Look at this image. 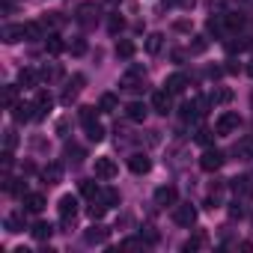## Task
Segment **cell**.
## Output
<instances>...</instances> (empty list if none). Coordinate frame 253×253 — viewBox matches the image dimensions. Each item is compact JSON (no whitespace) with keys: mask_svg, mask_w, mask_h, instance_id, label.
<instances>
[{"mask_svg":"<svg viewBox=\"0 0 253 253\" xmlns=\"http://www.w3.org/2000/svg\"><path fill=\"white\" fill-rule=\"evenodd\" d=\"M238 125H241V116H238L235 110H223V113L217 116V122H214V131H217L220 137H229V134L238 131Z\"/></svg>","mask_w":253,"mask_h":253,"instance_id":"1","label":"cell"},{"mask_svg":"<svg viewBox=\"0 0 253 253\" xmlns=\"http://www.w3.org/2000/svg\"><path fill=\"white\" fill-rule=\"evenodd\" d=\"M119 86H122V89H128V92H140V89H146V72H143V69H131L128 75L119 81Z\"/></svg>","mask_w":253,"mask_h":253,"instance_id":"2","label":"cell"},{"mask_svg":"<svg viewBox=\"0 0 253 253\" xmlns=\"http://www.w3.org/2000/svg\"><path fill=\"white\" fill-rule=\"evenodd\" d=\"M173 220H176L179 226L191 229V226L197 223V209H194L191 203H185V206H173Z\"/></svg>","mask_w":253,"mask_h":253,"instance_id":"3","label":"cell"},{"mask_svg":"<svg viewBox=\"0 0 253 253\" xmlns=\"http://www.w3.org/2000/svg\"><path fill=\"white\" fill-rule=\"evenodd\" d=\"M98 12H101V9H98L95 3H81V6H78V24H81V27H86V30H89V27H95Z\"/></svg>","mask_w":253,"mask_h":253,"instance_id":"4","label":"cell"},{"mask_svg":"<svg viewBox=\"0 0 253 253\" xmlns=\"http://www.w3.org/2000/svg\"><path fill=\"white\" fill-rule=\"evenodd\" d=\"M92 170H95V179H104V182H110V179L119 173V167H116L113 158H95Z\"/></svg>","mask_w":253,"mask_h":253,"instance_id":"5","label":"cell"},{"mask_svg":"<svg viewBox=\"0 0 253 253\" xmlns=\"http://www.w3.org/2000/svg\"><path fill=\"white\" fill-rule=\"evenodd\" d=\"M57 209H60V217H63V223L69 226L75 217H78V200L72 197V194H66V197H60V203H57Z\"/></svg>","mask_w":253,"mask_h":253,"instance_id":"6","label":"cell"},{"mask_svg":"<svg viewBox=\"0 0 253 253\" xmlns=\"http://www.w3.org/2000/svg\"><path fill=\"white\" fill-rule=\"evenodd\" d=\"M152 110L161 113V116H167V113L173 110V92H170V89H158V92L152 95Z\"/></svg>","mask_w":253,"mask_h":253,"instance_id":"7","label":"cell"},{"mask_svg":"<svg viewBox=\"0 0 253 253\" xmlns=\"http://www.w3.org/2000/svg\"><path fill=\"white\" fill-rule=\"evenodd\" d=\"M12 119L21 125V122H30V119H36V104H27V101H15L12 107Z\"/></svg>","mask_w":253,"mask_h":253,"instance_id":"8","label":"cell"},{"mask_svg":"<svg viewBox=\"0 0 253 253\" xmlns=\"http://www.w3.org/2000/svg\"><path fill=\"white\" fill-rule=\"evenodd\" d=\"M220 164H223V152H217V149H206L203 158H200V167H203L206 173H217Z\"/></svg>","mask_w":253,"mask_h":253,"instance_id":"9","label":"cell"},{"mask_svg":"<svg viewBox=\"0 0 253 253\" xmlns=\"http://www.w3.org/2000/svg\"><path fill=\"white\" fill-rule=\"evenodd\" d=\"M176 200H179V191H176L173 185H161V188L155 191V206H161V209L176 206Z\"/></svg>","mask_w":253,"mask_h":253,"instance_id":"10","label":"cell"},{"mask_svg":"<svg viewBox=\"0 0 253 253\" xmlns=\"http://www.w3.org/2000/svg\"><path fill=\"white\" fill-rule=\"evenodd\" d=\"M33 104H36V119H45V116H48V110L54 107V95H51L48 89H39Z\"/></svg>","mask_w":253,"mask_h":253,"instance_id":"11","label":"cell"},{"mask_svg":"<svg viewBox=\"0 0 253 253\" xmlns=\"http://www.w3.org/2000/svg\"><path fill=\"white\" fill-rule=\"evenodd\" d=\"M128 170H131V173H137V176H146V173L152 170V161H149L143 152H137V155H131V158H128Z\"/></svg>","mask_w":253,"mask_h":253,"instance_id":"12","label":"cell"},{"mask_svg":"<svg viewBox=\"0 0 253 253\" xmlns=\"http://www.w3.org/2000/svg\"><path fill=\"white\" fill-rule=\"evenodd\" d=\"M188 84H191V81H188V75H185V72H176V75H170V78L164 81V89H170V92L176 95V92H185V86H188Z\"/></svg>","mask_w":253,"mask_h":253,"instance_id":"13","label":"cell"},{"mask_svg":"<svg viewBox=\"0 0 253 253\" xmlns=\"http://www.w3.org/2000/svg\"><path fill=\"white\" fill-rule=\"evenodd\" d=\"M229 188L238 194V197H253V179L250 176H241V179H232Z\"/></svg>","mask_w":253,"mask_h":253,"instance_id":"14","label":"cell"},{"mask_svg":"<svg viewBox=\"0 0 253 253\" xmlns=\"http://www.w3.org/2000/svg\"><path fill=\"white\" fill-rule=\"evenodd\" d=\"M21 39H27V36H24V24H6V27H3V42L15 45V42H21Z\"/></svg>","mask_w":253,"mask_h":253,"instance_id":"15","label":"cell"},{"mask_svg":"<svg viewBox=\"0 0 253 253\" xmlns=\"http://www.w3.org/2000/svg\"><path fill=\"white\" fill-rule=\"evenodd\" d=\"M42 179H45L48 185H60V182H63V164H57V161L48 164V167L42 170Z\"/></svg>","mask_w":253,"mask_h":253,"instance_id":"16","label":"cell"},{"mask_svg":"<svg viewBox=\"0 0 253 253\" xmlns=\"http://www.w3.org/2000/svg\"><path fill=\"white\" fill-rule=\"evenodd\" d=\"M107 235H110V232H107L104 226H98V223H95V226H89V229L84 232L86 244H104V241H107Z\"/></svg>","mask_w":253,"mask_h":253,"instance_id":"17","label":"cell"},{"mask_svg":"<svg viewBox=\"0 0 253 253\" xmlns=\"http://www.w3.org/2000/svg\"><path fill=\"white\" fill-rule=\"evenodd\" d=\"M107 209H110V206H107V203H104L101 197H92V203H89V209H86V214H89L92 220H101V217L107 214Z\"/></svg>","mask_w":253,"mask_h":253,"instance_id":"18","label":"cell"},{"mask_svg":"<svg viewBox=\"0 0 253 253\" xmlns=\"http://www.w3.org/2000/svg\"><path fill=\"white\" fill-rule=\"evenodd\" d=\"M146 113H149V110H146V104H140V101H131L128 107H125V116H128L131 122H143Z\"/></svg>","mask_w":253,"mask_h":253,"instance_id":"19","label":"cell"},{"mask_svg":"<svg viewBox=\"0 0 253 253\" xmlns=\"http://www.w3.org/2000/svg\"><path fill=\"white\" fill-rule=\"evenodd\" d=\"M42 75L36 72V69H21L18 72V86H24V89H30V86H36V81H39Z\"/></svg>","mask_w":253,"mask_h":253,"instance_id":"20","label":"cell"},{"mask_svg":"<svg viewBox=\"0 0 253 253\" xmlns=\"http://www.w3.org/2000/svg\"><path fill=\"white\" fill-rule=\"evenodd\" d=\"M45 209V197L42 194H24V211H42Z\"/></svg>","mask_w":253,"mask_h":253,"instance_id":"21","label":"cell"},{"mask_svg":"<svg viewBox=\"0 0 253 253\" xmlns=\"http://www.w3.org/2000/svg\"><path fill=\"white\" fill-rule=\"evenodd\" d=\"M134 51H137V48H134L131 39H119V42H116V57H119V60H131Z\"/></svg>","mask_w":253,"mask_h":253,"instance_id":"22","label":"cell"},{"mask_svg":"<svg viewBox=\"0 0 253 253\" xmlns=\"http://www.w3.org/2000/svg\"><path fill=\"white\" fill-rule=\"evenodd\" d=\"M66 48H69V45H66V42H63V39H60L57 33L45 39V51H48V54H54V57H57V54H63Z\"/></svg>","mask_w":253,"mask_h":253,"instance_id":"23","label":"cell"},{"mask_svg":"<svg viewBox=\"0 0 253 253\" xmlns=\"http://www.w3.org/2000/svg\"><path fill=\"white\" fill-rule=\"evenodd\" d=\"M30 232H33V238H36V241H48V238H51V232H54V226H51V223H45V220H39V223H33V229H30Z\"/></svg>","mask_w":253,"mask_h":253,"instance_id":"24","label":"cell"},{"mask_svg":"<svg viewBox=\"0 0 253 253\" xmlns=\"http://www.w3.org/2000/svg\"><path fill=\"white\" fill-rule=\"evenodd\" d=\"M86 137H89V140H92V143H101V140H104V125H101V122H98V119H95V122H89V125H86Z\"/></svg>","mask_w":253,"mask_h":253,"instance_id":"25","label":"cell"},{"mask_svg":"<svg viewBox=\"0 0 253 253\" xmlns=\"http://www.w3.org/2000/svg\"><path fill=\"white\" fill-rule=\"evenodd\" d=\"M119 107V98L113 95V92H104L101 98H98V110H104V113H113Z\"/></svg>","mask_w":253,"mask_h":253,"instance_id":"26","label":"cell"},{"mask_svg":"<svg viewBox=\"0 0 253 253\" xmlns=\"http://www.w3.org/2000/svg\"><path fill=\"white\" fill-rule=\"evenodd\" d=\"M24 229V211H12L6 217V232H21Z\"/></svg>","mask_w":253,"mask_h":253,"instance_id":"27","label":"cell"},{"mask_svg":"<svg viewBox=\"0 0 253 253\" xmlns=\"http://www.w3.org/2000/svg\"><path fill=\"white\" fill-rule=\"evenodd\" d=\"M42 30H45V24H39V21H27V24H24V36H27L30 42L42 39Z\"/></svg>","mask_w":253,"mask_h":253,"instance_id":"28","label":"cell"},{"mask_svg":"<svg viewBox=\"0 0 253 253\" xmlns=\"http://www.w3.org/2000/svg\"><path fill=\"white\" fill-rule=\"evenodd\" d=\"M164 48V36L161 33H149L146 36V54H158Z\"/></svg>","mask_w":253,"mask_h":253,"instance_id":"29","label":"cell"},{"mask_svg":"<svg viewBox=\"0 0 253 253\" xmlns=\"http://www.w3.org/2000/svg\"><path fill=\"white\" fill-rule=\"evenodd\" d=\"M223 24H226V30H238V27H244V15L241 12H226Z\"/></svg>","mask_w":253,"mask_h":253,"instance_id":"30","label":"cell"},{"mask_svg":"<svg viewBox=\"0 0 253 253\" xmlns=\"http://www.w3.org/2000/svg\"><path fill=\"white\" fill-rule=\"evenodd\" d=\"M206 241H209L206 232H194V235L185 241V250H188V253H191V250H200V247H206Z\"/></svg>","mask_w":253,"mask_h":253,"instance_id":"31","label":"cell"},{"mask_svg":"<svg viewBox=\"0 0 253 253\" xmlns=\"http://www.w3.org/2000/svg\"><path fill=\"white\" fill-rule=\"evenodd\" d=\"M226 101H232V89H226V86H217V89L211 92V104H226Z\"/></svg>","mask_w":253,"mask_h":253,"instance_id":"32","label":"cell"},{"mask_svg":"<svg viewBox=\"0 0 253 253\" xmlns=\"http://www.w3.org/2000/svg\"><path fill=\"white\" fill-rule=\"evenodd\" d=\"M81 194L92 200V197H98V194H101V188H98V185H95L92 179H84V182H81Z\"/></svg>","mask_w":253,"mask_h":253,"instance_id":"33","label":"cell"},{"mask_svg":"<svg viewBox=\"0 0 253 253\" xmlns=\"http://www.w3.org/2000/svg\"><path fill=\"white\" fill-rule=\"evenodd\" d=\"M206 27H209V33H214V36H220V30L226 27V24H223V15H211V18L206 21Z\"/></svg>","mask_w":253,"mask_h":253,"instance_id":"34","label":"cell"},{"mask_svg":"<svg viewBox=\"0 0 253 253\" xmlns=\"http://www.w3.org/2000/svg\"><path fill=\"white\" fill-rule=\"evenodd\" d=\"M39 75H42V78H45V81L51 84V81H57V78H63V69H60V66H45V69H42Z\"/></svg>","mask_w":253,"mask_h":253,"instance_id":"35","label":"cell"},{"mask_svg":"<svg viewBox=\"0 0 253 253\" xmlns=\"http://www.w3.org/2000/svg\"><path fill=\"white\" fill-rule=\"evenodd\" d=\"M98 197H101V200H104L107 206H116V203H119V191H116V188H104V191H101Z\"/></svg>","mask_w":253,"mask_h":253,"instance_id":"36","label":"cell"},{"mask_svg":"<svg viewBox=\"0 0 253 253\" xmlns=\"http://www.w3.org/2000/svg\"><path fill=\"white\" fill-rule=\"evenodd\" d=\"M66 155H69V161H72V164H81V158H84V149L69 143V146H66Z\"/></svg>","mask_w":253,"mask_h":253,"instance_id":"37","label":"cell"},{"mask_svg":"<svg viewBox=\"0 0 253 253\" xmlns=\"http://www.w3.org/2000/svg\"><path fill=\"white\" fill-rule=\"evenodd\" d=\"M42 24H45V27H63V18H60V12H48Z\"/></svg>","mask_w":253,"mask_h":253,"instance_id":"38","label":"cell"},{"mask_svg":"<svg viewBox=\"0 0 253 253\" xmlns=\"http://www.w3.org/2000/svg\"><path fill=\"white\" fill-rule=\"evenodd\" d=\"M122 27H125V21H122V18H119V15H110V21H107V30H110V33H113V36H116V33H119V30H122Z\"/></svg>","mask_w":253,"mask_h":253,"instance_id":"39","label":"cell"},{"mask_svg":"<svg viewBox=\"0 0 253 253\" xmlns=\"http://www.w3.org/2000/svg\"><path fill=\"white\" fill-rule=\"evenodd\" d=\"M209 48V42H206V36H194V45H191V54H203Z\"/></svg>","mask_w":253,"mask_h":253,"instance_id":"40","label":"cell"},{"mask_svg":"<svg viewBox=\"0 0 253 253\" xmlns=\"http://www.w3.org/2000/svg\"><path fill=\"white\" fill-rule=\"evenodd\" d=\"M81 122H84V125L95 122V107H89V104H86V107H81Z\"/></svg>","mask_w":253,"mask_h":253,"instance_id":"41","label":"cell"},{"mask_svg":"<svg viewBox=\"0 0 253 253\" xmlns=\"http://www.w3.org/2000/svg\"><path fill=\"white\" fill-rule=\"evenodd\" d=\"M69 51H72L75 57H81V54H86V42H84V39H75V42L69 45Z\"/></svg>","mask_w":253,"mask_h":253,"instance_id":"42","label":"cell"},{"mask_svg":"<svg viewBox=\"0 0 253 253\" xmlns=\"http://www.w3.org/2000/svg\"><path fill=\"white\" fill-rule=\"evenodd\" d=\"M3 104H6V107L15 104V86H3Z\"/></svg>","mask_w":253,"mask_h":253,"instance_id":"43","label":"cell"},{"mask_svg":"<svg viewBox=\"0 0 253 253\" xmlns=\"http://www.w3.org/2000/svg\"><path fill=\"white\" fill-rule=\"evenodd\" d=\"M197 143H200V146H209V143H211V131H209V128H200V131H197Z\"/></svg>","mask_w":253,"mask_h":253,"instance_id":"44","label":"cell"},{"mask_svg":"<svg viewBox=\"0 0 253 253\" xmlns=\"http://www.w3.org/2000/svg\"><path fill=\"white\" fill-rule=\"evenodd\" d=\"M75 98H78V89H72V86H69V89L63 92V104H72Z\"/></svg>","mask_w":253,"mask_h":253,"instance_id":"45","label":"cell"},{"mask_svg":"<svg viewBox=\"0 0 253 253\" xmlns=\"http://www.w3.org/2000/svg\"><path fill=\"white\" fill-rule=\"evenodd\" d=\"M15 146H18V137H15V131H6V149L12 152Z\"/></svg>","mask_w":253,"mask_h":253,"instance_id":"46","label":"cell"},{"mask_svg":"<svg viewBox=\"0 0 253 253\" xmlns=\"http://www.w3.org/2000/svg\"><path fill=\"white\" fill-rule=\"evenodd\" d=\"M140 241H146V244H155V241H158V232H155V229H146Z\"/></svg>","mask_w":253,"mask_h":253,"instance_id":"47","label":"cell"},{"mask_svg":"<svg viewBox=\"0 0 253 253\" xmlns=\"http://www.w3.org/2000/svg\"><path fill=\"white\" fill-rule=\"evenodd\" d=\"M241 214H244L241 203H232V206H229V217H241Z\"/></svg>","mask_w":253,"mask_h":253,"instance_id":"48","label":"cell"},{"mask_svg":"<svg viewBox=\"0 0 253 253\" xmlns=\"http://www.w3.org/2000/svg\"><path fill=\"white\" fill-rule=\"evenodd\" d=\"M66 131H69V119H60L57 122V134H66Z\"/></svg>","mask_w":253,"mask_h":253,"instance_id":"49","label":"cell"},{"mask_svg":"<svg viewBox=\"0 0 253 253\" xmlns=\"http://www.w3.org/2000/svg\"><path fill=\"white\" fill-rule=\"evenodd\" d=\"M137 244H140V241H134V238H125V241H122V247H125V250H128V247H137Z\"/></svg>","mask_w":253,"mask_h":253,"instance_id":"50","label":"cell"},{"mask_svg":"<svg viewBox=\"0 0 253 253\" xmlns=\"http://www.w3.org/2000/svg\"><path fill=\"white\" fill-rule=\"evenodd\" d=\"M247 75H250V78H253V63H250V66H247Z\"/></svg>","mask_w":253,"mask_h":253,"instance_id":"51","label":"cell"}]
</instances>
